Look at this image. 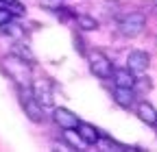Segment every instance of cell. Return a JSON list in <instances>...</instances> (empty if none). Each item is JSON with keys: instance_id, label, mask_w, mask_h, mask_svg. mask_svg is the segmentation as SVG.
Here are the masks:
<instances>
[{"instance_id": "obj_1", "label": "cell", "mask_w": 157, "mask_h": 152, "mask_svg": "<svg viewBox=\"0 0 157 152\" xmlns=\"http://www.w3.org/2000/svg\"><path fill=\"white\" fill-rule=\"evenodd\" d=\"M2 67H5V72L9 74V78L15 85L31 87V83H33V67H31L29 61L20 59V56H15V54H9V56H5Z\"/></svg>"}, {"instance_id": "obj_2", "label": "cell", "mask_w": 157, "mask_h": 152, "mask_svg": "<svg viewBox=\"0 0 157 152\" xmlns=\"http://www.w3.org/2000/svg\"><path fill=\"white\" fill-rule=\"evenodd\" d=\"M20 102H22V109H24V113L29 115L31 122L42 124V122L46 120V115H44V107L35 100L31 87H20Z\"/></svg>"}, {"instance_id": "obj_3", "label": "cell", "mask_w": 157, "mask_h": 152, "mask_svg": "<svg viewBox=\"0 0 157 152\" xmlns=\"http://www.w3.org/2000/svg\"><path fill=\"white\" fill-rule=\"evenodd\" d=\"M87 61H90V70H92L94 76H98V78H103V81L111 78L113 65H111V61L107 59V56H105L101 50L90 52V54H87Z\"/></svg>"}, {"instance_id": "obj_4", "label": "cell", "mask_w": 157, "mask_h": 152, "mask_svg": "<svg viewBox=\"0 0 157 152\" xmlns=\"http://www.w3.org/2000/svg\"><path fill=\"white\" fill-rule=\"evenodd\" d=\"M118 28L124 37H137L144 28H146V17L142 13H127L120 22H118Z\"/></svg>"}, {"instance_id": "obj_5", "label": "cell", "mask_w": 157, "mask_h": 152, "mask_svg": "<svg viewBox=\"0 0 157 152\" xmlns=\"http://www.w3.org/2000/svg\"><path fill=\"white\" fill-rule=\"evenodd\" d=\"M31 91H33V96L35 100L42 104L44 109H50L55 107V96H52V87L48 81H37V83H31Z\"/></svg>"}, {"instance_id": "obj_6", "label": "cell", "mask_w": 157, "mask_h": 152, "mask_svg": "<svg viewBox=\"0 0 157 152\" xmlns=\"http://www.w3.org/2000/svg\"><path fill=\"white\" fill-rule=\"evenodd\" d=\"M151 65V56L144 52V50H133L129 52L127 56V67L133 72V74H144Z\"/></svg>"}, {"instance_id": "obj_7", "label": "cell", "mask_w": 157, "mask_h": 152, "mask_svg": "<svg viewBox=\"0 0 157 152\" xmlns=\"http://www.w3.org/2000/svg\"><path fill=\"white\" fill-rule=\"evenodd\" d=\"M76 132H78V137L83 139L85 146H96L98 141H101V137H103L101 132H98V128L92 126V124H87V122H78Z\"/></svg>"}, {"instance_id": "obj_8", "label": "cell", "mask_w": 157, "mask_h": 152, "mask_svg": "<svg viewBox=\"0 0 157 152\" xmlns=\"http://www.w3.org/2000/svg\"><path fill=\"white\" fill-rule=\"evenodd\" d=\"M52 120H55L59 126H61L63 130H66V128H76V126H78V118L74 115V113H72L70 109H63V107L55 109Z\"/></svg>"}, {"instance_id": "obj_9", "label": "cell", "mask_w": 157, "mask_h": 152, "mask_svg": "<svg viewBox=\"0 0 157 152\" xmlns=\"http://www.w3.org/2000/svg\"><path fill=\"white\" fill-rule=\"evenodd\" d=\"M135 91L131 89V87H116L113 89V100H116V104H120L122 109H131L133 104H135Z\"/></svg>"}, {"instance_id": "obj_10", "label": "cell", "mask_w": 157, "mask_h": 152, "mask_svg": "<svg viewBox=\"0 0 157 152\" xmlns=\"http://www.w3.org/2000/svg\"><path fill=\"white\" fill-rule=\"evenodd\" d=\"M137 118H140L142 122H146V124H151V126H157V109L151 102L142 100L140 104H137Z\"/></svg>"}, {"instance_id": "obj_11", "label": "cell", "mask_w": 157, "mask_h": 152, "mask_svg": "<svg viewBox=\"0 0 157 152\" xmlns=\"http://www.w3.org/2000/svg\"><path fill=\"white\" fill-rule=\"evenodd\" d=\"M111 76H113V83H116V87H131V89H133V83H135V74H133L129 67L113 70V72H111Z\"/></svg>"}, {"instance_id": "obj_12", "label": "cell", "mask_w": 157, "mask_h": 152, "mask_svg": "<svg viewBox=\"0 0 157 152\" xmlns=\"http://www.w3.org/2000/svg\"><path fill=\"white\" fill-rule=\"evenodd\" d=\"M0 31H2L5 35H9L11 39H15V42H20V39H24V37H26V31L20 26V24L11 22V20H9V22H5L2 26H0Z\"/></svg>"}, {"instance_id": "obj_13", "label": "cell", "mask_w": 157, "mask_h": 152, "mask_svg": "<svg viewBox=\"0 0 157 152\" xmlns=\"http://www.w3.org/2000/svg\"><path fill=\"white\" fill-rule=\"evenodd\" d=\"M13 54L20 56V59H24V61H29V63H35V54L31 52V48L26 44H15L13 46Z\"/></svg>"}, {"instance_id": "obj_14", "label": "cell", "mask_w": 157, "mask_h": 152, "mask_svg": "<svg viewBox=\"0 0 157 152\" xmlns=\"http://www.w3.org/2000/svg\"><path fill=\"white\" fill-rule=\"evenodd\" d=\"M76 24H78V28H83V31H96L98 28V22L94 20L92 15H76Z\"/></svg>"}, {"instance_id": "obj_15", "label": "cell", "mask_w": 157, "mask_h": 152, "mask_svg": "<svg viewBox=\"0 0 157 152\" xmlns=\"http://www.w3.org/2000/svg\"><path fill=\"white\" fill-rule=\"evenodd\" d=\"M151 78H148V76H146V78H144V76H142V78H135V83H133V91H135V96H142V93H148L151 91Z\"/></svg>"}, {"instance_id": "obj_16", "label": "cell", "mask_w": 157, "mask_h": 152, "mask_svg": "<svg viewBox=\"0 0 157 152\" xmlns=\"http://www.w3.org/2000/svg\"><path fill=\"white\" fill-rule=\"evenodd\" d=\"M63 137H66V141L72 146V148H83L85 143H83V139L78 137V132H76V128H66V132H63Z\"/></svg>"}, {"instance_id": "obj_17", "label": "cell", "mask_w": 157, "mask_h": 152, "mask_svg": "<svg viewBox=\"0 0 157 152\" xmlns=\"http://www.w3.org/2000/svg\"><path fill=\"white\" fill-rule=\"evenodd\" d=\"M0 7H5V9H9L13 15H24V7L17 2V0H0Z\"/></svg>"}, {"instance_id": "obj_18", "label": "cell", "mask_w": 157, "mask_h": 152, "mask_svg": "<svg viewBox=\"0 0 157 152\" xmlns=\"http://www.w3.org/2000/svg\"><path fill=\"white\" fill-rule=\"evenodd\" d=\"M39 5H42L44 9H48V11H57L59 7H61V0H39Z\"/></svg>"}, {"instance_id": "obj_19", "label": "cell", "mask_w": 157, "mask_h": 152, "mask_svg": "<svg viewBox=\"0 0 157 152\" xmlns=\"http://www.w3.org/2000/svg\"><path fill=\"white\" fill-rule=\"evenodd\" d=\"M11 17H13V13H11L9 9H5V7H0V26H2L5 22H9Z\"/></svg>"}, {"instance_id": "obj_20", "label": "cell", "mask_w": 157, "mask_h": 152, "mask_svg": "<svg viewBox=\"0 0 157 152\" xmlns=\"http://www.w3.org/2000/svg\"><path fill=\"white\" fill-rule=\"evenodd\" d=\"M74 48H78V52H81V54H85V50H83V42H81V37H74Z\"/></svg>"}]
</instances>
